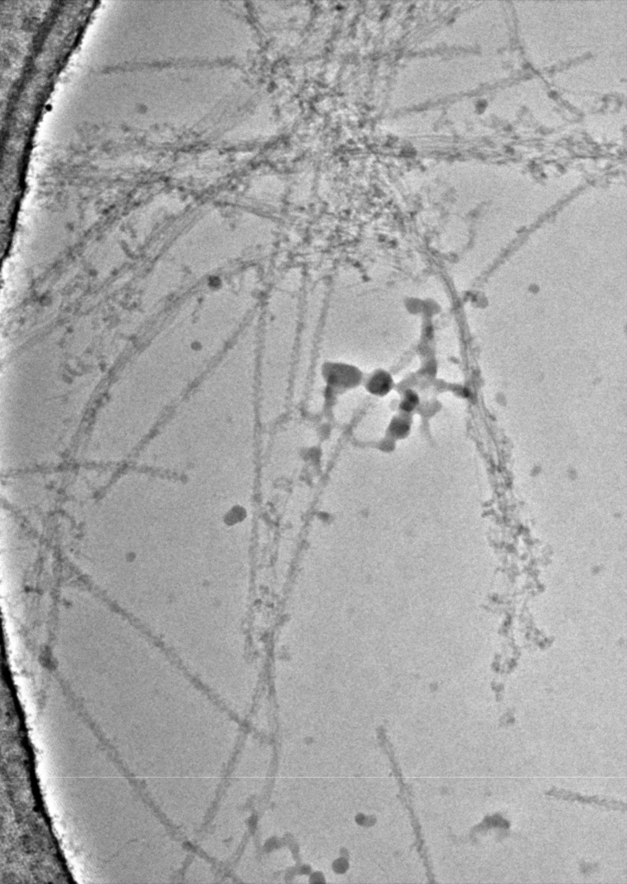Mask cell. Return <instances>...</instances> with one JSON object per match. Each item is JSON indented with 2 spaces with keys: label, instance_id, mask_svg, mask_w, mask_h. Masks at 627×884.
I'll use <instances>...</instances> for the list:
<instances>
[{
  "label": "cell",
  "instance_id": "1",
  "mask_svg": "<svg viewBox=\"0 0 627 884\" xmlns=\"http://www.w3.org/2000/svg\"><path fill=\"white\" fill-rule=\"evenodd\" d=\"M547 795L566 800V801H578L583 803H595V804L601 805L605 806V808L615 810H623V811L624 810H626V808L625 803L622 802L602 799L597 797V796H595V797H588V796H584V797H583V796L580 795L579 794H573L571 792L564 791H558V789H553L552 791H549L547 793Z\"/></svg>",
  "mask_w": 627,
  "mask_h": 884
}]
</instances>
